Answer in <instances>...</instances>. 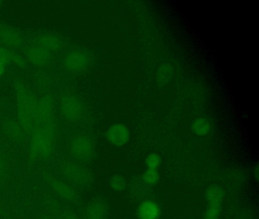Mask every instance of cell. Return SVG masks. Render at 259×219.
Segmentation results:
<instances>
[{"mask_svg": "<svg viewBox=\"0 0 259 219\" xmlns=\"http://www.w3.org/2000/svg\"><path fill=\"white\" fill-rule=\"evenodd\" d=\"M4 65H0V76L4 73Z\"/></svg>", "mask_w": 259, "mask_h": 219, "instance_id": "cell-20", "label": "cell"}, {"mask_svg": "<svg viewBox=\"0 0 259 219\" xmlns=\"http://www.w3.org/2000/svg\"><path fill=\"white\" fill-rule=\"evenodd\" d=\"M42 219H55L54 217H51V216H45Z\"/></svg>", "mask_w": 259, "mask_h": 219, "instance_id": "cell-21", "label": "cell"}, {"mask_svg": "<svg viewBox=\"0 0 259 219\" xmlns=\"http://www.w3.org/2000/svg\"><path fill=\"white\" fill-rule=\"evenodd\" d=\"M142 179L145 184H148L150 187L156 185L160 179V175L157 170H151L148 169L142 175Z\"/></svg>", "mask_w": 259, "mask_h": 219, "instance_id": "cell-14", "label": "cell"}, {"mask_svg": "<svg viewBox=\"0 0 259 219\" xmlns=\"http://www.w3.org/2000/svg\"><path fill=\"white\" fill-rule=\"evenodd\" d=\"M110 187L113 190L118 192H122L125 190L127 187V181L125 178L122 175L116 174L112 176L110 179Z\"/></svg>", "mask_w": 259, "mask_h": 219, "instance_id": "cell-13", "label": "cell"}, {"mask_svg": "<svg viewBox=\"0 0 259 219\" xmlns=\"http://www.w3.org/2000/svg\"><path fill=\"white\" fill-rule=\"evenodd\" d=\"M130 131L123 124H114L109 128L107 138L113 145L120 147L128 142L130 139Z\"/></svg>", "mask_w": 259, "mask_h": 219, "instance_id": "cell-5", "label": "cell"}, {"mask_svg": "<svg viewBox=\"0 0 259 219\" xmlns=\"http://www.w3.org/2000/svg\"><path fill=\"white\" fill-rule=\"evenodd\" d=\"M62 219H81L78 217L77 214H75V213L72 212H66L63 214V217H62Z\"/></svg>", "mask_w": 259, "mask_h": 219, "instance_id": "cell-18", "label": "cell"}, {"mask_svg": "<svg viewBox=\"0 0 259 219\" xmlns=\"http://www.w3.org/2000/svg\"><path fill=\"white\" fill-rule=\"evenodd\" d=\"M174 67L168 63H164L157 70L156 74L157 83L160 85H165L172 79L174 75Z\"/></svg>", "mask_w": 259, "mask_h": 219, "instance_id": "cell-10", "label": "cell"}, {"mask_svg": "<svg viewBox=\"0 0 259 219\" xmlns=\"http://www.w3.org/2000/svg\"><path fill=\"white\" fill-rule=\"evenodd\" d=\"M7 55L5 50L0 47V65H4L7 61Z\"/></svg>", "mask_w": 259, "mask_h": 219, "instance_id": "cell-17", "label": "cell"}, {"mask_svg": "<svg viewBox=\"0 0 259 219\" xmlns=\"http://www.w3.org/2000/svg\"><path fill=\"white\" fill-rule=\"evenodd\" d=\"M222 207L220 205H207L204 210V219H219Z\"/></svg>", "mask_w": 259, "mask_h": 219, "instance_id": "cell-15", "label": "cell"}, {"mask_svg": "<svg viewBox=\"0 0 259 219\" xmlns=\"http://www.w3.org/2000/svg\"><path fill=\"white\" fill-rule=\"evenodd\" d=\"M161 162V158L155 153L148 155L145 160V164H146L147 167L151 170H157L160 167Z\"/></svg>", "mask_w": 259, "mask_h": 219, "instance_id": "cell-16", "label": "cell"}, {"mask_svg": "<svg viewBox=\"0 0 259 219\" xmlns=\"http://www.w3.org/2000/svg\"><path fill=\"white\" fill-rule=\"evenodd\" d=\"M32 151L34 155L39 158H45L51 153L52 142L49 138L41 135L36 134L32 139Z\"/></svg>", "mask_w": 259, "mask_h": 219, "instance_id": "cell-7", "label": "cell"}, {"mask_svg": "<svg viewBox=\"0 0 259 219\" xmlns=\"http://www.w3.org/2000/svg\"><path fill=\"white\" fill-rule=\"evenodd\" d=\"M90 62L89 55L85 53H74L71 55L70 59L69 60V63L70 64L71 67L74 69H81L84 68Z\"/></svg>", "mask_w": 259, "mask_h": 219, "instance_id": "cell-11", "label": "cell"}, {"mask_svg": "<svg viewBox=\"0 0 259 219\" xmlns=\"http://www.w3.org/2000/svg\"><path fill=\"white\" fill-rule=\"evenodd\" d=\"M225 193L218 185H211L207 188L205 193V199L207 205H220L222 206Z\"/></svg>", "mask_w": 259, "mask_h": 219, "instance_id": "cell-9", "label": "cell"}, {"mask_svg": "<svg viewBox=\"0 0 259 219\" xmlns=\"http://www.w3.org/2000/svg\"><path fill=\"white\" fill-rule=\"evenodd\" d=\"M109 206L105 200L96 198L91 201L84 211V219H108Z\"/></svg>", "mask_w": 259, "mask_h": 219, "instance_id": "cell-3", "label": "cell"}, {"mask_svg": "<svg viewBox=\"0 0 259 219\" xmlns=\"http://www.w3.org/2000/svg\"><path fill=\"white\" fill-rule=\"evenodd\" d=\"M3 175H4V166H3L2 161L0 158V179H2Z\"/></svg>", "mask_w": 259, "mask_h": 219, "instance_id": "cell-19", "label": "cell"}, {"mask_svg": "<svg viewBox=\"0 0 259 219\" xmlns=\"http://www.w3.org/2000/svg\"><path fill=\"white\" fill-rule=\"evenodd\" d=\"M71 152L75 159L82 162H89L93 159L95 155V144L90 138L81 135L72 141Z\"/></svg>", "mask_w": 259, "mask_h": 219, "instance_id": "cell-1", "label": "cell"}, {"mask_svg": "<svg viewBox=\"0 0 259 219\" xmlns=\"http://www.w3.org/2000/svg\"><path fill=\"white\" fill-rule=\"evenodd\" d=\"M66 176L75 185L88 187L92 182V175L81 166L71 165L66 169Z\"/></svg>", "mask_w": 259, "mask_h": 219, "instance_id": "cell-4", "label": "cell"}, {"mask_svg": "<svg viewBox=\"0 0 259 219\" xmlns=\"http://www.w3.org/2000/svg\"><path fill=\"white\" fill-rule=\"evenodd\" d=\"M128 190L131 199L139 203L149 200L153 196L151 187L145 184L141 176H136L132 179L128 185Z\"/></svg>", "mask_w": 259, "mask_h": 219, "instance_id": "cell-2", "label": "cell"}, {"mask_svg": "<svg viewBox=\"0 0 259 219\" xmlns=\"http://www.w3.org/2000/svg\"><path fill=\"white\" fill-rule=\"evenodd\" d=\"M210 123L204 118L196 119L192 125L194 133L198 135H206L210 132Z\"/></svg>", "mask_w": 259, "mask_h": 219, "instance_id": "cell-12", "label": "cell"}, {"mask_svg": "<svg viewBox=\"0 0 259 219\" xmlns=\"http://www.w3.org/2000/svg\"><path fill=\"white\" fill-rule=\"evenodd\" d=\"M52 189L59 197L66 202H74L78 199V194L75 189L63 181L54 180Z\"/></svg>", "mask_w": 259, "mask_h": 219, "instance_id": "cell-6", "label": "cell"}, {"mask_svg": "<svg viewBox=\"0 0 259 219\" xmlns=\"http://www.w3.org/2000/svg\"><path fill=\"white\" fill-rule=\"evenodd\" d=\"M160 215V206L154 201L149 199L140 203L138 209L139 219H158Z\"/></svg>", "mask_w": 259, "mask_h": 219, "instance_id": "cell-8", "label": "cell"}]
</instances>
